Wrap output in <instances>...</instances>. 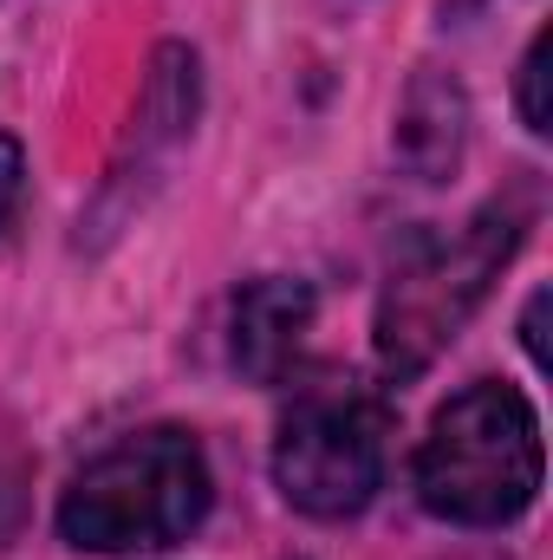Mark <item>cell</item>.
I'll return each instance as SVG.
<instances>
[{
    "mask_svg": "<svg viewBox=\"0 0 553 560\" xmlns=\"http://www.w3.org/2000/svg\"><path fill=\"white\" fill-rule=\"evenodd\" d=\"M215 502L209 456L189 430L156 423L98 450L59 495V535L79 555L176 548Z\"/></svg>",
    "mask_w": 553,
    "mask_h": 560,
    "instance_id": "1",
    "label": "cell"
},
{
    "mask_svg": "<svg viewBox=\"0 0 553 560\" xmlns=\"http://www.w3.org/2000/svg\"><path fill=\"white\" fill-rule=\"evenodd\" d=\"M534 495H541L534 405L502 378L456 392L436 411L430 436L416 443V502L456 528H502L528 515Z\"/></svg>",
    "mask_w": 553,
    "mask_h": 560,
    "instance_id": "2",
    "label": "cell"
},
{
    "mask_svg": "<svg viewBox=\"0 0 553 560\" xmlns=\"http://www.w3.org/2000/svg\"><path fill=\"white\" fill-rule=\"evenodd\" d=\"M521 242V209L489 202L462 229H430L398 255L378 300V359L391 378H416L489 300L495 275Z\"/></svg>",
    "mask_w": 553,
    "mask_h": 560,
    "instance_id": "3",
    "label": "cell"
},
{
    "mask_svg": "<svg viewBox=\"0 0 553 560\" xmlns=\"http://www.w3.org/2000/svg\"><path fill=\"white\" fill-rule=\"evenodd\" d=\"M280 495L313 522L358 515L385 482V405L358 385L299 392L274 443Z\"/></svg>",
    "mask_w": 553,
    "mask_h": 560,
    "instance_id": "4",
    "label": "cell"
},
{
    "mask_svg": "<svg viewBox=\"0 0 553 560\" xmlns=\"http://www.w3.org/2000/svg\"><path fill=\"white\" fill-rule=\"evenodd\" d=\"M313 287L293 275H261L235 293V372L255 385H280L299 359V339L313 326Z\"/></svg>",
    "mask_w": 553,
    "mask_h": 560,
    "instance_id": "5",
    "label": "cell"
},
{
    "mask_svg": "<svg viewBox=\"0 0 553 560\" xmlns=\"http://www.w3.org/2000/svg\"><path fill=\"white\" fill-rule=\"evenodd\" d=\"M469 143V98L443 66H423L398 105V156L416 183H443Z\"/></svg>",
    "mask_w": 553,
    "mask_h": 560,
    "instance_id": "6",
    "label": "cell"
},
{
    "mask_svg": "<svg viewBox=\"0 0 553 560\" xmlns=\"http://www.w3.org/2000/svg\"><path fill=\"white\" fill-rule=\"evenodd\" d=\"M521 125L534 138H548V33H534V46L521 59Z\"/></svg>",
    "mask_w": 553,
    "mask_h": 560,
    "instance_id": "7",
    "label": "cell"
},
{
    "mask_svg": "<svg viewBox=\"0 0 553 560\" xmlns=\"http://www.w3.org/2000/svg\"><path fill=\"white\" fill-rule=\"evenodd\" d=\"M20 196H26V150H20V138H0V242L20 215Z\"/></svg>",
    "mask_w": 553,
    "mask_h": 560,
    "instance_id": "8",
    "label": "cell"
},
{
    "mask_svg": "<svg viewBox=\"0 0 553 560\" xmlns=\"http://www.w3.org/2000/svg\"><path fill=\"white\" fill-rule=\"evenodd\" d=\"M541 313H548V293H534V300H528V319H521V346H528L534 359H541Z\"/></svg>",
    "mask_w": 553,
    "mask_h": 560,
    "instance_id": "9",
    "label": "cell"
},
{
    "mask_svg": "<svg viewBox=\"0 0 553 560\" xmlns=\"http://www.w3.org/2000/svg\"><path fill=\"white\" fill-rule=\"evenodd\" d=\"M449 560H495V555H449Z\"/></svg>",
    "mask_w": 553,
    "mask_h": 560,
    "instance_id": "10",
    "label": "cell"
}]
</instances>
